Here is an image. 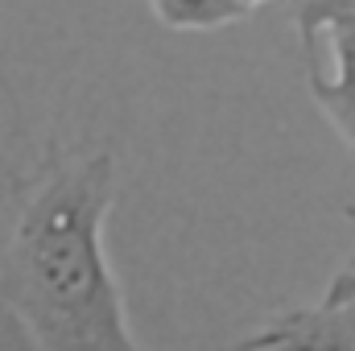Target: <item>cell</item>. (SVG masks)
<instances>
[{
  "instance_id": "1",
  "label": "cell",
  "mask_w": 355,
  "mask_h": 351,
  "mask_svg": "<svg viewBox=\"0 0 355 351\" xmlns=\"http://www.w3.org/2000/svg\"><path fill=\"white\" fill-rule=\"evenodd\" d=\"M116 162L71 153L25 190L0 244V306L46 351H132L137 335L103 248Z\"/></svg>"
},
{
  "instance_id": "2",
  "label": "cell",
  "mask_w": 355,
  "mask_h": 351,
  "mask_svg": "<svg viewBox=\"0 0 355 351\" xmlns=\"http://www.w3.org/2000/svg\"><path fill=\"white\" fill-rule=\"evenodd\" d=\"M314 37H322L327 54H331V71H322L310 58L306 83H310V95H314L318 112L331 120L335 137L355 157V8H339V12L322 17L302 42L310 46Z\"/></svg>"
},
{
  "instance_id": "3",
  "label": "cell",
  "mask_w": 355,
  "mask_h": 351,
  "mask_svg": "<svg viewBox=\"0 0 355 351\" xmlns=\"http://www.w3.org/2000/svg\"><path fill=\"white\" fill-rule=\"evenodd\" d=\"M248 351H355V298H322L310 310H289L265 323L257 335L240 339Z\"/></svg>"
},
{
  "instance_id": "4",
  "label": "cell",
  "mask_w": 355,
  "mask_h": 351,
  "mask_svg": "<svg viewBox=\"0 0 355 351\" xmlns=\"http://www.w3.org/2000/svg\"><path fill=\"white\" fill-rule=\"evenodd\" d=\"M149 8L170 29H223L252 12L244 0H149Z\"/></svg>"
},
{
  "instance_id": "5",
  "label": "cell",
  "mask_w": 355,
  "mask_h": 351,
  "mask_svg": "<svg viewBox=\"0 0 355 351\" xmlns=\"http://www.w3.org/2000/svg\"><path fill=\"white\" fill-rule=\"evenodd\" d=\"M339 8H355V0H297L293 21H297V29H302V37H306L322 17H331V12H339Z\"/></svg>"
},
{
  "instance_id": "6",
  "label": "cell",
  "mask_w": 355,
  "mask_h": 351,
  "mask_svg": "<svg viewBox=\"0 0 355 351\" xmlns=\"http://www.w3.org/2000/svg\"><path fill=\"white\" fill-rule=\"evenodd\" d=\"M352 219H355V211H352ZM322 298H331V302H347V298H355V257H347V261L335 268V277H331V285H327Z\"/></svg>"
},
{
  "instance_id": "7",
  "label": "cell",
  "mask_w": 355,
  "mask_h": 351,
  "mask_svg": "<svg viewBox=\"0 0 355 351\" xmlns=\"http://www.w3.org/2000/svg\"><path fill=\"white\" fill-rule=\"evenodd\" d=\"M244 4H248V8H257V4H268V0H244Z\"/></svg>"
}]
</instances>
